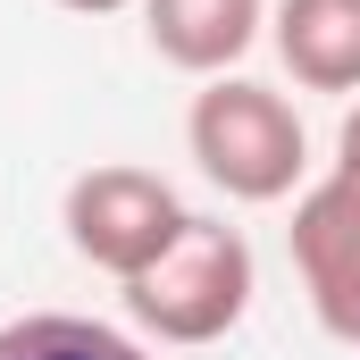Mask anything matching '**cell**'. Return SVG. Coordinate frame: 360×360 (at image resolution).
I'll return each instance as SVG.
<instances>
[{
  "label": "cell",
  "mask_w": 360,
  "mask_h": 360,
  "mask_svg": "<svg viewBox=\"0 0 360 360\" xmlns=\"http://www.w3.org/2000/svg\"><path fill=\"white\" fill-rule=\"evenodd\" d=\"M0 360H151L126 327L109 319H76V310H34L0 327Z\"/></svg>",
  "instance_id": "7"
},
{
  "label": "cell",
  "mask_w": 360,
  "mask_h": 360,
  "mask_svg": "<svg viewBox=\"0 0 360 360\" xmlns=\"http://www.w3.org/2000/svg\"><path fill=\"white\" fill-rule=\"evenodd\" d=\"M252 276L260 269H252L243 226H226V218H184L176 243H168L143 276H126V310H134L143 335L193 352V344H218V335L243 327Z\"/></svg>",
  "instance_id": "1"
},
{
  "label": "cell",
  "mask_w": 360,
  "mask_h": 360,
  "mask_svg": "<svg viewBox=\"0 0 360 360\" xmlns=\"http://www.w3.org/2000/svg\"><path fill=\"white\" fill-rule=\"evenodd\" d=\"M293 269L335 344H360V176L335 168L293 201Z\"/></svg>",
  "instance_id": "4"
},
{
  "label": "cell",
  "mask_w": 360,
  "mask_h": 360,
  "mask_svg": "<svg viewBox=\"0 0 360 360\" xmlns=\"http://www.w3.org/2000/svg\"><path fill=\"white\" fill-rule=\"evenodd\" d=\"M269 25V0H143L151 51L184 76H226Z\"/></svg>",
  "instance_id": "5"
},
{
  "label": "cell",
  "mask_w": 360,
  "mask_h": 360,
  "mask_svg": "<svg viewBox=\"0 0 360 360\" xmlns=\"http://www.w3.org/2000/svg\"><path fill=\"white\" fill-rule=\"evenodd\" d=\"M59 8H76V17H117V8H134V0H59Z\"/></svg>",
  "instance_id": "9"
},
{
  "label": "cell",
  "mask_w": 360,
  "mask_h": 360,
  "mask_svg": "<svg viewBox=\"0 0 360 360\" xmlns=\"http://www.w3.org/2000/svg\"><path fill=\"white\" fill-rule=\"evenodd\" d=\"M184 210L176 184L151 176V168H126V160H109V168H84V176L68 184V201H59V226H68V243H76V260H92L101 276H143L168 243L184 235Z\"/></svg>",
  "instance_id": "3"
},
{
  "label": "cell",
  "mask_w": 360,
  "mask_h": 360,
  "mask_svg": "<svg viewBox=\"0 0 360 360\" xmlns=\"http://www.w3.org/2000/svg\"><path fill=\"white\" fill-rule=\"evenodd\" d=\"M184 143L201 160V176L226 201H285L310 168V134L293 117V101L252 76H210L184 109Z\"/></svg>",
  "instance_id": "2"
},
{
  "label": "cell",
  "mask_w": 360,
  "mask_h": 360,
  "mask_svg": "<svg viewBox=\"0 0 360 360\" xmlns=\"http://www.w3.org/2000/svg\"><path fill=\"white\" fill-rule=\"evenodd\" d=\"M335 168H352V176H360V109L344 117V134H335Z\"/></svg>",
  "instance_id": "8"
},
{
  "label": "cell",
  "mask_w": 360,
  "mask_h": 360,
  "mask_svg": "<svg viewBox=\"0 0 360 360\" xmlns=\"http://www.w3.org/2000/svg\"><path fill=\"white\" fill-rule=\"evenodd\" d=\"M269 42L302 92H360V0H276Z\"/></svg>",
  "instance_id": "6"
}]
</instances>
